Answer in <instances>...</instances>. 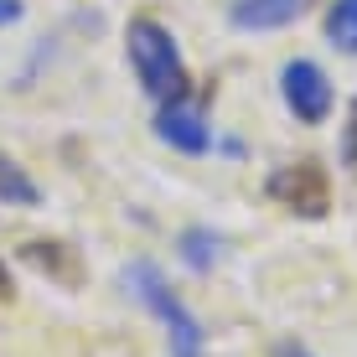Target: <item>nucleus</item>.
Returning a JSON list of instances; mask_svg holds the SVG:
<instances>
[{"mask_svg": "<svg viewBox=\"0 0 357 357\" xmlns=\"http://www.w3.org/2000/svg\"><path fill=\"white\" fill-rule=\"evenodd\" d=\"M125 57H130L135 83L145 89V98H151V104H181V98H192L187 57H181L176 36H171L161 21L135 16L130 26H125Z\"/></svg>", "mask_w": 357, "mask_h": 357, "instance_id": "f257e3e1", "label": "nucleus"}, {"mask_svg": "<svg viewBox=\"0 0 357 357\" xmlns=\"http://www.w3.org/2000/svg\"><path fill=\"white\" fill-rule=\"evenodd\" d=\"M125 285L135 290V301H140L145 311L166 326L171 357H202V321L187 311V301L171 290V280L161 275V269L145 264V259H130V264H125Z\"/></svg>", "mask_w": 357, "mask_h": 357, "instance_id": "f03ea898", "label": "nucleus"}, {"mask_svg": "<svg viewBox=\"0 0 357 357\" xmlns=\"http://www.w3.org/2000/svg\"><path fill=\"white\" fill-rule=\"evenodd\" d=\"M280 93H285V109L301 119V125H321L331 114V104H337L331 78L311 63V57H290V63L280 68Z\"/></svg>", "mask_w": 357, "mask_h": 357, "instance_id": "7ed1b4c3", "label": "nucleus"}, {"mask_svg": "<svg viewBox=\"0 0 357 357\" xmlns=\"http://www.w3.org/2000/svg\"><path fill=\"white\" fill-rule=\"evenodd\" d=\"M269 197L285 202L295 218H326L331 207V181L316 161H290L280 171H269Z\"/></svg>", "mask_w": 357, "mask_h": 357, "instance_id": "20e7f679", "label": "nucleus"}, {"mask_svg": "<svg viewBox=\"0 0 357 357\" xmlns=\"http://www.w3.org/2000/svg\"><path fill=\"white\" fill-rule=\"evenodd\" d=\"M155 135H161L171 151H181V155H202L207 145H213V130H207L202 109H197L192 98H181V104H161V109H155Z\"/></svg>", "mask_w": 357, "mask_h": 357, "instance_id": "39448f33", "label": "nucleus"}, {"mask_svg": "<svg viewBox=\"0 0 357 357\" xmlns=\"http://www.w3.org/2000/svg\"><path fill=\"white\" fill-rule=\"evenodd\" d=\"M305 6H311V0H233L228 21L238 31H280V26H290V21H301Z\"/></svg>", "mask_w": 357, "mask_h": 357, "instance_id": "423d86ee", "label": "nucleus"}, {"mask_svg": "<svg viewBox=\"0 0 357 357\" xmlns=\"http://www.w3.org/2000/svg\"><path fill=\"white\" fill-rule=\"evenodd\" d=\"M321 31H326V42L337 47L342 57H357V0H331Z\"/></svg>", "mask_w": 357, "mask_h": 357, "instance_id": "0eeeda50", "label": "nucleus"}, {"mask_svg": "<svg viewBox=\"0 0 357 357\" xmlns=\"http://www.w3.org/2000/svg\"><path fill=\"white\" fill-rule=\"evenodd\" d=\"M0 202H6V207H42L36 181L10 161V155H0Z\"/></svg>", "mask_w": 357, "mask_h": 357, "instance_id": "6e6552de", "label": "nucleus"}, {"mask_svg": "<svg viewBox=\"0 0 357 357\" xmlns=\"http://www.w3.org/2000/svg\"><path fill=\"white\" fill-rule=\"evenodd\" d=\"M218 254H223V238H218L213 228H187V238H181V259H187L197 275H202V269H213Z\"/></svg>", "mask_w": 357, "mask_h": 357, "instance_id": "1a4fd4ad", "label": "nucleus"}, {"mask_svg": "<svg viewBox=\"0 0 357 357\" xmlns=\"http://www.w3.org/2000/svg\"><path fill=\"white\" fill-rule=\"evenodd\" d=\"M342 155L357 166V104H352V119H347V135H342Z\"/></svg>", "mask_w": 357, "mask_h": 357, "instance_id": "9d476101", "label": "nucleus"}, {"mask_svg": "<svg viewBox=\"0 0 357 357\" xmlns=\"http://www.w3.org/2000/svg\"><path fill=\"white\" fill-rule=\"evenodd\" d=\"M10 21H21V0H0V26H10Z\"/></svg>", "mask_w": 357, "mask_h": 357, "instance_id": "9b49d317", "label": "nucleus"}, {"mask_svg": "<svg viewBox=\"0 0 357 357\" xmlns=\"http://www.w3.org/2000/svg\"><path fill=\"white\" fill-rule=\"evenodd\" d=\"M10 290H16V285H10V269L0 264V301H10Z\"/></svg>", "mask_w": 357, "mask_h": 357, "instance_id": "f8f14e48", "label": "nucleus"}, {"mask_svg": "<svg viewBox=\"0 0 357 357\" xmlns=\"http://www.w3.org/2000/svg\"><path fill=\"white\" fill-rule=\"evenodd\" d=\"M285 357H305V352H295V347H290V352H285Z\"/></svg>", "mask_w": 357, "mask_h": 357, "instance_id": "ddd939ff", "label": "nucleus"}]
</instances>
